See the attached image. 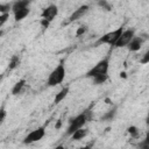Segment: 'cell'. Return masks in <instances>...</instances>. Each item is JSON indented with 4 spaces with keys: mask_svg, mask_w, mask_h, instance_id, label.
Returning a JSON list of instances; mask_svg holds the SVG:
<instances>
[{
    "mask_svg": "<svg viewBox=\"0 0 149 149\" xmlns=\"http://www.w3.org/2000/svg\"><path fill=\"white\" fill-rule=\"evenodd\" d=\"M24 85H26V80H24V79L19 80V81L13 86V88H12V94H13V95H16V94L21 93L22 90H23V87H24Z\"/></svg>",
    "mask_w": 149,
    "mask_h": 149,
    "instance_id": "obj_14",
    "label": "cell"
},
{
    "mask_svg": "<svg viewBox=\"0 0 149 149\" xmlns=\"http://www.w3.org/2000/svg\"><path fill=\"white\" fill-rule=\"evenodd\" d=\"M90 116H91V113H90V112H84V113L77 115L76 118L71 119V120H70V125H69L68 130H66V134H68V135H72L77 129L83 128L84 125L88 121Z\"/></svg>",
    "mask_w": 149,
    "mask_h": 149,
    "instance_id": "obj_2",
    "label": "cell"
},
{
    "mask_svg": "<svg viewBox=\"0 0 149 149\" xmlns=\"http://www.w3.org/2000/svg\"><path fill=\"white\" fill-rule=\"evenodd\" d=\"M115 113H116V109H115V108H113V109L106 112V113L101 116V121H112V120L114 119V116H115Z\"/></svg>",
    "mask_w": 149,
    "mask_h": 149,
    "instance_id": "obj_15",
    "label": "cell"
},
{
    "mask_svg": "<svg viewBox=\"0 0 149 149\" xmlns=\"http://www.w3.org/2000/svg\"><path fill=\"white\" fill-rule=\"evenodd\" d=\"M127 130H128V133L130 134V136H133V137H137L139 134H140L137 127H135V126H130V127H128Z\"/></svg>",
    "mask_w": 149,
    "mask_h": 149,
    "instance_id": "obj_19",
    "label": "cell"
},
{
    "mask_svg": "<svg viewBox=\"0 0 149 149\" xmlns=\"http://www.w3.org/2000/svg\"><path fill=\"white\" fill-rule=\"evenodd\" d=\"M108 66H109L108 58H105V59L100 61L99 63H97V64L86 73V77H88V78H94V77H98V76L107 74V72H108Z\"/></svg>",
    "mask_w": 149,
    "mask_h": 149,
    "instance_id": "obj_3",
    "label": "cell"
},
{
    "mask_svg": "<svg viewBox=\"0 0 149 149\" xmlns=\"http://www.w3.org/2000/svg\"><path fill=\"white\" fill-rule=\"evenodd\" d=\"M59 127H61V121H58L57 125H56V128H59Z\"/></svg>",
    "mask_w": 149,
    "mask_h": 149,
    "instance_id": "obj_28",
    "label": "cell"
},
{
    "mask_svg": "<svg viewBox=\"0 0 149 149\" xmlns=\"http://www.w3.org/2000/svg\"><path fill=\"white\" fill-rule=\"evenodd\" d=\"M41 24H42L44 28H48V27H49V24H50V22H49V21H47V20H44V19H42V20H41Z\"/></svg>",
    "mask_w": 149,
    "mask_h": 149,
    "instance_id": "obj_25",
    "label": "cell"
},
{
    "mask_svg": "<svg viewBox=\"0 0 149 149\" xmlns=\"http://www.w3.org/2000/svg\"><path fill=\"white\" fill-rule=\"evenodd\" d=\"M8 17H9V14H0V28L7 22Z\"/></svg>",
    "mask_w": 149,
    "mask_h": 149,
    "instance_id": "obj_21",
    "label": "cell"
},
{
    "mask_svg": "<svg viewBox=\"0 0 149 149\" xmlns=\"http://www.w3.org/2000/svg\"><path fill=\"white\" fill-rule=\"evenodd\" d=\"M92 79H93V83H94V84H104V83L107 80V74L98 76V77H94V78H92Z\"/></svg>",
    "mask_w": 149,
    "mask_h": 149,
    "instance_id": "obj_18",
    "label": "cell"
},
{
    "mask_svg": "<svg viewBox=\"0 0 149 149\" xmlns=\"http://www.w3.org/2000/svg\"><path fill=\"white\" fill-rule=\"evenodd\" d=\"M19 64H20V58H19V56H13V57L10 58V61H9L8 69H9V70H14V69H16V68L19 66Z\"/></svg>",
    "mask_w": 149,
    "mask_h": 149,
    "instance_id": "obj_16",
    "label": "cell"
},
{
    "mask_svg": "<svg viewBox=\"0 0 149 149\" xmlns=\"http://www.w3.org/2000/svg\"><path fill=\"white\" fill-rule=\"evenodd\" d=\"M87 134H88V130H87L86 128H79V129H77V130L71 135V140H73V141H79V140L84 139Z\"/></svg>",
    "mask_w": 149,
    "mask_h": 149,
    "instance_id": "obj_10",
    "label": "cell"
},
{
    "mask_svg": "<svg viewBox=\"0 0 149 149\" xmlns=\"http://www.w3.org/2000/svg\"><path fill=\"white\" fill-rule=\"evenodd\" d=\"M122 31H123V29H122V27H120V28H118V29H115V30H112V31L105 34L102 37H100V38L98 40V42L95 43V45H99V44L115 45V43H116L118 38L120 37V35L122 34Z\"/></svg>",
    "mask_w": 149,
    "mask_h": 149,
    "instance_id": "obj_4",
    "label": "cell"
},
{
    "mask_svg": "<svg viewBox=\"0 0 149 149\" xmlns=\"http://www.w3.org/2000/svg\"><path fill=\"white\" fill-rule=\"evenodd\" d=\"M2 77H3V76H0V79H2Z\"/></svg>",
    "mask_w": 149,
    "mask_h": 149,
    "instance_id": "obj_29",
    "label": "cell"
},
{
    "mask_svg": "<svg viewBox=\"0 0 149 149\" xmlns=\"http://www.w3.org/2000/svg\"><path fill=\"white\" fill-rule=\"evenodd\" d=\"M57 14H58V8H57V6H56V5H50V6H48L47 8L43 9V12H42V19H44V20L51 22V21L55 19V16H56Z\"/></svg>",
    "mask_w": 149,
    "mask_h": 149,
    "instance_id": "obj_7",
    "label": "cell"
},
{
    "mask_svg": "<svg viewBox=\"0 0 149 149\" xmlns=\"http://www.w3.org/2000/svg\"><path fill=\"white\" fill-rule=\"evenodd\" d=\"M44 135H45V129H44V127H38V128L31 130V132L24 137L23 143H24V144H31V143H34V142H37V141L42 140Z\"/></svg>",
    "mask_w": 149,
    "mask_h": 149,
    "instance_id": "obj_5",
    "label": "cell"
},
{
    "mask_svg": "<svg viewBox=\"0 0 149 149\" xmlns=\"http://www.w3.org/2000/svg\"><path fill=\"white\" fill-rule=\"evenodd\" d=\"M55 149H65V148H64L63 146H57V147H56Z\"/></svg>",
    "mask_w": 149,
    "mask_h": 149,
    "instance_id": "obj_26",
    "label": "cell"
},
{
    "mask_svg": "<svg viewBox=\"0 0 149 149\" xmlns=\"http://www.w3.org/2000/svg\"><path fill=\"white\" fill-rule=\"evenodd\" d=\"M29 1L28 0H20V1H15L12 3V10L15 12V10H19V9H22V8H27L29 7Z\"/></svg>",
    "mask_w": 149,
    "mask_h": 149,
    "instance_id": "obj_12",
    "label": "cell"
},
{
    "mask_svg": "<svg viewBox=\"0 0 149 149\" xmlns=\"http://www.w3.org/2000/svg\"><path fill=\"white\" fill-rule=\"evenodd\" d=\"M88 8H90V7H88L87 5H83V6H80L79 8H77V9L70 15V17H69V22H73V21H76V20L80 19L81 16H84V15L87 13Z\"/></svg>",
    "mask_w": 149,
    "mask_h": 149,
    "instance_id": "obj_8",
    "label": "cell"
},
{
    "mask_svg": "<svg viewBox=\"0 0 149 149\" xmlns=\"http://www.w3.org/2000/svg\"><path fill=\"white\" fill-rule=\"evenodd\" d=\"M86 30H87V27L86 26H80L78 29H77V31H76V35L77 36H81V35H84L85 33H86Z\"/></svg>",
    "mask_w": 149,
    "mask_h": 149,
    "instance_id": "obj_20",
    "label": "cell"
},
{
    "mask_svg": "<svg viewBox=\"0 0 149 149\" xmlns=\"http://www.w3.org/2000/svg\"><path fill=\"white\" fill-rule=\"evenodd\" d=\"M12 3H0V14H9Z\"/></svg>",
    "mask_w": 149,
    "mask_h": 149,
    "instance_id": "obj_17",
    "label": "cell"
},
{
    "mask_svg": "<svg viewBox=\"0 0 149 149\" xmlns=\"http://www.w3.org/2000/svg\"><path fill=\"white\" fill-rule=\"evenodd\" d=\"M5 116H6V111H5L3 108H1V109H0V123L3 121Z\"/></svg>",
    "mask_w": 149,
    "mask_h": 149,
    "instance_id": "obj_24",
    "label": "cell"
},
{
    "mask_svg": "<svg viewBox=\"0 0 149 149\" xmlns=\"http://www.w3.org/2000/svg\"><path fill=\"white\" fill-rule=\"evenodd\" d=\"M80 149H91V147H90V146H85V147H83V148H80Z\"/></svg>",
    "mask_w": 149,
    "mask_h": 149,
    "instance_id": "obj_27",
    "label": "cell"
},
{
    "mask_svg": "<svg viewBox=\"0 0 149 149\" xmlns=\"http://www.w3.org/2000/svg\"><path fill=\"white\" fill-rule=\"evenodd\" d=\"M98 5H99L100 7H102L104 9H106V10H111V9H112L111 5H109L107 1H99V2H98Z\"/></svg>",
    "mask_w": 149,
    "mask_h": 149,
    "instance_id": "obj_22",
    "label": "cell"
},
{
    "mask_svg": "<svg viewBox=\"0 0 149 149\" xmlns=\"http://www.w3.org/2000/svg\"><path fill=\"white\" fill-rule=\"evenodd\" d=\"M142 64H147L148 62H149V51H147L144 55H143V58H141V61H140Z\"/></svg>",
    "mask_w": 149,
    "mask_h": 149,
    "instance_id": "obj_23",
    "label": "cell"
},
{
    "mask_svg": "<svg viewBox=\"0 0 149 149\" xmlns=\"http://www.w3.org/2000/svg\"><path fill=\"white\" fill-rule=\"evenodd\" d=\"M65 78V68L64 65L61 63L59 65H57L52 71L51 73L49 74L48 77V80H47V85L52 87V86H57L59 85L61 83H63Z\"/></svg>",
    "mask_w": 149,
    "mask_h": 149,
    "instance_id": "obj_1",
    "label": "cell"
},
{
    "mask_svg": "<svg viewBox=\"0 0 149 149\" xmlns=\"http://www.w3.org/2000/svg\"><path fill=\"white\" fill-rule=\"evenodd\" d=\"M29 12H30L29 7H27V8H22V9H19V10L13 12V13H14V19H15V21H21V20H23V19L29 14Z\"/></svg>",
    "mask_w": 149,
    "mask_h": 149,
    "instance_id": "obj_11",
    "label": "cell"
},
{
    "mask_svg": "<svg viewBox=\"0 0 149 149\" xmlns=\"http://www.w3.org/2000/svg\"><path fill=\"white\" fill-rule=\"evenodd\" d=\"M68 93H69V87H63V88L56 94V97H55V99H54V104H59L62 100L65 99V97L68 95Z\"/></svg>",
    "mask_w": 149,
    "mask_h": 149,
    "instance_id": "obj_13",
    "label": "cell"
},
{
    "mask_svg": "<svg viewBox=\"0 0 149 149\" xmlns=\"http://www.w3.org/2000/svg\"><path fill=\"white\" fill-rule=\"evenodd\" d=\"M135 36V30L134 29H127V30H123L122 34L120 35V37L118 38L116 43L114 47L116 48H123L126 45L129 44V42L133 40V37Z\"/></svg>",
    "mask_w": 149,
    "mask_h": 149,
    "instance_id": "obj_6",
    "label": "cell"
},
{
    "mask_svg": "<svg viewBox=\"0 0 149 149\" xmlns=\"http://www.w3.org/2000/svg\"><path fill=\"white\" fill-rule=\"evenodd\" d=\"M142 43H143V38L142 37H137V36H134L133 37V40L129 42V44H128V49L130 50V51H139L140 49H141V47H142Z\"/></svg>",
    "mask_w": 149,
    "mask_h": 149,
    "instance_id": "obj_9",
    "label": "cell"
},
{
    "mask_svg": "<svg viewBox=\"0 0 149 149\" xmlns=\"http://www.w3.org/2000/svg\"><path fill=\"white\" fill-rule=\"evenodd\" d=\"M0 125H1V123H0Z\"/></svg>",
    "mask_w": 149,
    "mask_h": 149,
    "instance_id": "obj_30",
    "label": "cell"
}]
</instances>
